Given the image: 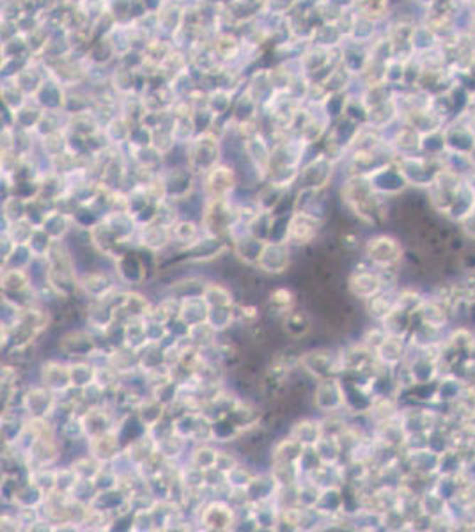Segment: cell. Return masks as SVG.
Segmentation results:
<instances>
[{"label": "cell", "instance_id": "3", "mask_svg": "<svg viewBox=\"0 0 475 532\" xmlns=\"http://www.w3.org/2000/svg\"><path fill=\"white\" fill-rule=\"evenodd\" d=\"M197 531L228 532L236 531L238 513L224 497H213L203 504L196 515Z\"/></svg>", "mask_w": 475, "mask_h": 532}, {"label": "cell", "instance_id": "44", "mask_svg": "<svg viewBox=\"0 0 475 532\" xmlns=\"http://www.w3.org/2000/svg\"><path fill=\"white\" fill-rule=\"evenodd\" d=\"M70 465L71 469L77 472V476L82 477V479H95V477L98 476L100 470L103 469V463L98 462V459L92 454H89V452H84V454L73 458L70 462Z\"/></svg>", "mask_w": 475, "mask_h": 532}, {"label": "cell", "instance_id": "40", "mask_svg": "<svg viewBox=\"0 0 475 532\" xmlns=\"http://www.w3.org/2000/svg\"><path fill=\"white\" fill-rule=\"evenodd\" d=\"M27 199L16 196V193H11L9 197H6L2 203V228L11 222L21 220V218H27Z\"/></svg>", "mask_w": 475, "mask_h": 532}, {"label": "cell", "instance_id": "27", "mask_svg": "<svg viewBox=\"0 0 475 532\" xmlns=\"http://www.w3.org/2000/svg\"><path fill=\"white\" fill-rule=\"evenodd\" d=\"M287 433L297 438L301 445H316L323 437L321 417H298L287 427Z\"/></svg>", "mask_w": 475, "mask_h": 532}, {"label": "cell", "instance_id": "7", "mask_svg": "<svg viewBox=\"0 0 475 532\" xmlns=\"http://www.w3.org/2000/svg\"><path fill=\"white\" fill-rule=\"evenodd\" d=\"M323 225H325L323 218L305 213V211L294 210L289 215V220H287L286 242L293 249H307V247L314 245L318 242Z\"/></svg>", "mask_w": 475, "mask_h": 532}, {"label": "cell", "instance_id": "34", "mask_svg": "<svg viewBox=\"0 0 475 532\" xmlns=\"http://www.w3.org/2000/svg\"><path fill=\"white\" fill-rule=\"evenodd\" d=\"M208 312H210V307H208L203 297H190L181 300L178 319L181 323H185L186 326H192L197 325V323L206 321Z\"/></svg>", "mask_w": 475, "mask_h": 532}, {"label": "cell", "instance_id": "18", "mask_svg": "<svg viewBox=\"0 0 475 532\" xmlns=\"http://www.w3.org/2000/svg\"><path fill=\"white\" fill-rule=\"evenodd\" d=\"M122 449H124V444H122L117 426L105 431V433L87 438V452L95 456L98 462H102L103 465L112 463L121 454Z\"/></svg>", "mask_w": 475, "mask_h": 532}, {"label": "cell", "instance_id": "48", "mask_svg": "<svg viewBox=\"0 0 475 532\" xmlns=\"http://www.w3.org/2000/svg\"><path fill=\"white\" fill-rule=\"evenodd\" d=\"M98 486H96L95 479H78L77 484H75V488L71 490L70 497L73 499L75 502H78V504H84V506H89L92 502V499L98 495Z\"/></svg>", "mask_w": 475, "mask_h": 532}, {"label": "cell", "instance_id": "32", "mask_svg": "<svg viewBox=\"0 0 475 532\" xmlns=\"http://www.w3.org/2000/svg\"><path fill=\"white\" fill-rule=\"evenodd\" d=\"M417 314H419L422 325L429 326L433 330H442L449 321L447 311H445L444 305L440 304L434 298H422L420 305L417 307Z\"/></svg>", "mask_w": 475, "mask_h": 532}, {"label": "cell", "instance_id": "35", "mask_svg": "<svg viewBox=\"0 0 475 532\" xmlns=\"http://www.w3.org/2000/svg\"><path fill=\"white\" fill-rule=\"evenodd\" d=\"M218 447H220V445L213 444V442L193 444L192 447H190L188 456H186L185 462H190L192 465L199 467V469H203V470L215 469V465H217Z\"/></svg>", "mask_w": 475, "mask_h": 532}, {"label": "cell", "instance_id": "42", "mask_svg": "<svg viewBox=\"0 0 475 532\" xmlns=\"http://www.w3.org/2000/svg\"><path fill=\"white\" fill-rule=\"evenodd\" d=\"M55 476L57 467H38V469L27 470L28 479L45 495H50L55 491Z\"/></svg>", "mask_w": 475, "mask_h": 532}, {"label": "cell", "instance_id": "36", "mask_svg": "<svg viewBox=\"0 0 475 532\" xmlns=\"http://www.w3.org/2000/svg\"><path fill=\"white\" fill-rule=\"evenodd\" d=\"M395 305V294L390 289L381 291L380 294L373 297L370 300L365 302V311L369 314V318L376 323H383L387 319V316L390 314L392 309Z\"/></svg>", "mask_w": 475, "mask_h": 532}, {"label": "cell", "instance_id": "4", "mask_svg": "<svg viewBox=\"0 0 475 532\" xmlns=\"http://www.w3.org/2000/svg\"><path fill=\"white\" fill-rule=\"evenodd\" d=\"M147 252L139 249V247H132V249L124 250L122 254L114 260V272H116L119 282L122 286L129 287V289H139V287L146 286L149 280V265L146 261Z\"/></svg>", "mask_w": 475, "mask_h": 532}, {"label": "cell", "instance_id": "15", "mask_svg": "<svg viewBox=\"0 0 475 532\" xmlns=\"http://www.w3.org/2000/svg\"><path fill=\"white\" fill-rule=\"evenodd\" d=\"M238 188V176L231 165H215L204 174V197L208 199H231Z\"/></svg>", "mask_w": 475, "mask_h": 532}, {"label": "cell", "instance_id": "47", "mask_svg": "<svg viewBox=\"0 0 475 532\" xmlns=\"http://www.w3.org/2000/svg\"><path fill=\"white\" fill-rule=\"evenodd\" d=\"M420 509H422L424 515L431 516V518H440L447 513V501L442 495H438L437 491H431V494H426L420 499Z\"/></svg>", "mask_w": 475, "mask_h": 532}, {"label": "cell", "instance_id": "33", "mask_svg": "<svg viewBox=\"0 0 475 532\" xmlns=\"http://www.w3.org/2000/svg\"><path fill=\"white\" fill-rule=\"evenodd\" d=\"M190 447H192V444L186 442L185 438H181L176 433L169 435V437L164 438V440L156 442L158 454H160L164 459H167V462L183 463L186 459V456H188Z\"/></svg>", "mask_w": 475, "mask_h": 532}, {"label": "cell", "instance_id": "10", "mask_svg": "<svg viewBox=\"0 0 475 532\" xmlns=\"http://www.w3.org/2000/svg\"><path fill=\"white\" fill-rule=\"evenodd\" d=\"M293 247L287 242H275V240H268L265 243L259 256L257 265L254 270H257L262 275L280 277L287 273L293 265Z\"/></svg>", "mask_w": 475, "mask_h": 532}, {"label": "cell", "instance_id": "49", "mask_svg": "<svg viewBox=\"0 0 475 532\" xmlns=\"http://www.w3.org/2000/svg\"><path fill=\"white\" fill-rule=\"evenodd\" d=\"M0 529L6 531V532H21L23 531V526H21V520L20 516H18L16 513V508L13 509V511H4L2 513V518H0Z\"/></svg>", "mask_w": 475, "mask_h": 532}, {"label": "cell", "instance_id": "31", "mask_svg": "<svg viewBox=\"0 0 475 532\" xmlns=\"http://www.w3.org/2000/svg\"><path fill=\"white\" fill-rule=\"evenodd\" d=\"M41 228L48 233L50 238H52L53 242H60V240H68V236H70L71 231H73L75 222L71 215L64 213V211L57 210L55 208V210H52L48 215H46Z\"/></svg>", "mask_w": 475, "mask_h": 532}, {"label": "cell", "instance_id": "8", "mask_svg": "<svg viewBox=\"0 0 475 532\" xmlns=\"http://www.w3.org/2000/svg\"><path fill=\"white\" fill-rule=\"evenodd\" d=\"M57 351L68 361H80V358H89V355L102 346L98 341V336L87 326H73L70 330H64L57 337Z\"/></svg>", "mask_w": 475, "mask_h": 532}, {"label": "cell", "instance_id": "16", "mask_svg": "<svg viewBox=\"0 0 475 532\" xmlns=\"http://www.w3.org/2000/svg\"><path fill=\"white\" fill-rule=\"evenodd\" d=\"M80 419L82 424H84L87 438L105 433V431L116 427L119 422V415L116 413V410L110 405H107V403H103V405L85 406L80 412Z\"/></svg>", "mask_w": 475, "mask_h": 532}, {"label": "cell", "instance_id": "12", "mask_svg": "<svg viewBox=\"0 0 475 532\" xmlns=\"http://www.w3.org/2000/svg\"><path fill=\"white\" fill-rule=\"evenodd\" d=\"M135 245L146 252L161 256L169 252L174 247L172 238V225L164 224L160 220H153L149 224L139 225V231L135 236Z\"/></svg>", "mask_w": 475, "mask_h": 532}, {"label": "cell", "instance_id": "17", "mask_svg": "<svg viewBox=\"0 0 475 532\" xmlns=\"http://www.w3.org/2000/svg\"><path fill=\"white\" fill-rule=\"evenodd\" d=\"M279 325L280 330L284 332V336H286L287 339L294 341V343L307 339L316 329L314 318H312L311 311L301 309L300 305H297V307L291 309L289 312H286V314L280 318Z\"/></svg>", "mask_w": 475, "mask_h": 532}, {"label": "cell", "instance_id": "2", "mask_svg": "<svg viewBox=\"0 0 475 532\" xmlns=\"http://www.w3.org/2000/svg\"><path fill=\"white\" fill-rule=\"evenodd\" d=\"M298 368L311 376L312 380L330 378V376H343V364H341L339 350L329 346L309 348L300 351Z\"/></svg>", "mask_w": 475, "mask_h": 532}, {"label": "cell", "instance_id": "41", "mask_svg": "<svg viewBox=\"0 0 475 532\" xmlns=\"http://www.w3.org/2000/svg\"><path fill=\"white\" fill-rule=\"evenodd\" d=\"M70 369H71V382H73V389H82V387L95 382L96 368L92 362L87 361V358L70 361Z\"/></svg>", "mask_w": 475, "mask_h": 532}, {"label": "cell", "instance_id": "20", "mask_svg": "<svg viewBox=\"0 0 475 532\" xmlns=\"http://www.w3.org/2000/svg\"><path fill=\"white\" fill-rule=\"evenodd\" d=\"M0 287L2 294L9 298H20L34 287V279L28 268H6L2 266L0 273Z\"/></svg>", "mask_w": 475, "mask_h": 532}, {"label": "cell", "instance_id": "22", "mask_svg": "<svg viewBox=\"0 0 475 532\" xmlns=\"http://www.w3.org/2000/svg\"><path fill=\"white\" fill-rule=\"evenodd\" d=\"M248 499L252 504H259V502L273 501L277 499V491H279V484H277L275 477L272 476L269 470H257L255 476L252 477L250 483L245 488Z\"/></svg>", "mask_w": 475, "mask_h": 532}, {"label": "cell", "instance_id": "43", "mask_svg": "<svg viewBox=\"0 0 475 532\" xmlns=\"http://www.w3.org/2000/svg\"><path fill=\"white\" fill-rule=\"evenodd\" d=\"M36 225L32 224L27 218H21V220L11 222L2 228V235H6L16 245H27L28 240H31L32 233H34Z\"/></svg>", "mask_w": 475, "mask_h": 532}, {"label": "cell", "instance_id": "28", "mask_svg": "<svg viewBox=\"0 0 475 532\" xmlns=\"http://www.w3.org/2000/svg\"><path fill=\"white\" fill-rule=\"evenodd\" d=\"M297 293L289 286H275L266 294V307H268V312L277 321H280V318L286 312H289L291 309L297 307Z\"/></svg>", "mask_w": 475, "mask_h": 532}, {"label": "cell", "instance_id": "45", "mask_svg": "<svg viewBox=\"0 0 475 532\" xmlns=\"http://www.w3.org/2000/svg\"><path fill=\"white\" fill-rule=\"evenodd\" d=\"M80 477L77 476L73 469H71L70 463L66 465H57V476H55V491L53 494H60V495H70L71 490L75 488L77 481Z\"/></svg>", "mask_w": 475, "mask_h": 532}, {"label": "cell", "instance_id": "37", "mask_svg": "<svg viewBox=\"0 0 475 532\" xmlns=\"http://www.w3.org/2000/svg\"><path fill=\"white\" fill-rule=\"evenodd\" d=\"M316 452H318L319 459H321L323 465H339L344 459L343 449H341L339 440L336 437H329V435H323L318 440V444L314 445Z\"/></svg>", "mask_w": 475, "mask_h": 532}, {"label": "cell", "instance_id": "6", "mask_svg": "<svg viewBox=\"0 0 475 532\" xmlns=\"http://www.w3.org/2000/svg\"><path fill=\"white\" fill-rule=\"evenodd\" d=\"M387 273L388 270H380L376 266H360L353 270L348 277L346 287L350 294L356 300L363 302L370 300L373 297L380 294L381 291H387Z\"/></svg>", "mask_w": 475, "mask_h": 532}, {"label": "cell", "instance_id": "38", "mask_svg": "<svg viewBox=\"0 0 475 532\" xmlns=\"http://www.w3.org/2000/svg\"><path fill=\"white\" fill-rule=\"evenodd\" d=\"M206 321L218 334L229 332L236 325V305L235 307H210Z\"/></svg>", "mask_w": 475, "mask_h": 532}, {"label": "cell", "instance_id": "30", "mask_svg": "<svg viewBox=\"0 0 475 532\" xmlns=\"http://www.w3.org/2000/svg\"><path fill=\"white\" fill-rule=\"evenodd\" d=\"M203 235V228H201V222L197 220V218L179 217L178 220L172 224V238H174V247H172V250H178L190 245V243L199 240Z\"/></svg>", "mask_w": 475, "mask_h": 532}, {"label": "cell", "instance_id": "9", "mask_svg": "<svg viewBox=\"0 0 475 532\" xmlns=\"http://www.w3.org/2000/svg\"><path fill=\"white\" fill-rule=\"evenodd\" d=\"M365 260L380 270H392L402 260L401 242L390 235H374L370 236L363 247Z\"/></svg>", "mask_w": 475, "mask_h": 532}, {"label": "cell", "instance_id": "46", "mask_svg": "<svg viewBox=\"0 0 475 532\" xmlns=\"http://www.w3.org/2000/svg\"><path fill=\"white\" fill-rule=\"evenodd\" d=\"M52 245H53V240L50 238V235L41 228V225H38V228L34 229V233H32L31 240H28V243H27V247L31 249L32 256L34 257L48 256Z\"/></svg>", "mask_w": 475, "mask_h": 532}, {"label": "cell", "instance_id": "13", "mask_svg": "<svg viewBox=\"0 0 475 532\" xmlns=\"http://www.w3.org/2000/svg\"><path fill=\"white\" fill-rule=\"evenodd\" d=\"M38 382L55 393L57 396L70 393L73 389L71 369L68 358H45L38 366Z\"/></svg>", "mask_w": 475, "mask_h": 532}, {"label": "cell", "instance_id": "14", "mask_svg": "<svg viewBox=\"0 0 475 532\" xmlns=\"http://www.w3.org/2000/svg\"><path fill=\"white\" fill-rule=\"evenodd\" d=\"M59 396L46 389L41 383H32V385H25L23 394H21V405L20 410L27 417H46L50 419L55 410Z\"/></svg>", "mask_w": 475, "mask_h": 532}, {"label": "cell", "instance_id": "29", "mask_svg": "<svg viewBox=\"0 0 475 532\" xmlns=\"http://www.w3.org/2000/svg\"><path fill=\"white\" fill-rule=\"evenodd\" d=\"M135 415L147 431L154 424H158L161 419L167 417V406L161 401H158L154 396H151V394H146V396L140 399L139 405L135 406Z\"/></svg>", "mask_w": 475, "mask_h": 532}, {"label": "cell", "instance_id": "21", "mask_svg": "<svg viewBox=\"0 0 475 532\" xmlns=\"http://www.w3.org/2000/svg\"><path fill=\"white\" fill-rule=\"evenodd\" d=\"M265 243H266L265 240H261V238H257V236L247 233V235L238 236V238L233 240L231 254H233V257H236L241 265L248 266V268H255Z\"/></svg>", "mask_w": 475, "mask_h": 532}, {"label": "cell", "instance_id": "1", "mask_svg": "<svg viewBox=\"0 0 475 532\" xmlns=\"http://www.w3.org/2000/svg\"><path fill=\"white\" fill-rule=\"evenodd\" d=\"M199 222L204 235L229 242L231 229L238 222V210L233 197L231 199H208V197H204Z\"/></svg>", "mask_w": 475, "mask_h": 532}, {"label": "cell", "instance_id": "26", "mask_svg": "<svg viewBox=\"0 0 475 532\" xmlns=\"http://www.w3.org/2000/svg\"><path fill=\"white\" fill-rule=\"evenodd\" d=\"M304 447L305 445H301L286 431L284 437L275 438L269 445L268 463H297L304 452Z\"/></svg>", "mask_w": 475, "mask_h": 532}, {"label": "cell", "instance_id": "24", "mask_svg": "<svg viewBox=\"0 0 475 532\" xmlns=\"http://www.w3.org/2000/svg\"><path fill=\"white\" fill-rule=\"evenodd\" d=\"M153 304L154 302L140 289H128L124 302L116 311V318L121 321L132 318H147L153 309Z\"/></svg>", "mask_w": 475, "mask_h": 532}, {"label": "cell", "instance_id": "19", "mask_svg": "<svg viewBox=\"0 0 475 532\" xmlns=\"http://www.w3.org/2000/svg\"><path fill=\"white\" fill-rule=\"evenodd\" d=\"M374 353H376V361L380 362V366L388 369L397 368L399 364L406 361V353H408L406 337L387 334L380 343V346L374 350Z\"/></svg>", "mask_w": 475, "mask_h": 532}, {"label": "cell", "instance_id": "5", "mask_svg": "<svg viewBox=\"0 0 475 532\" xmlns=\"http://www.w3.org/2000/svg\"><path fill=\"white\" fill-rule=\"evenodd\" d=\"M311 405L319 415L346 412V394L341 376L316 380V385L311 393Z\"/></svg>", "mask_w": 475, "mask_h": 532}, {"label": "cell", "instance_id": "11", "mask_svg": "<svg viewBox=\"0 0 475 532\" xmlns=\"http://www.w3.org/2000/svg\"><path fill=\"white\" fill-rule=\"evenodd\" d=\"M119 279L114 272V266H96V268L80 272L78 286H80V297L84 300H100L109 291L117 286Z\"/></svg>", "mask_w": 475, "mask_h": 532}, {"label": "cell", "instance_id": "39", "mask_svg": "<svg viewBox=\"0 0 475 532\" xmlns=\"http://www.w3.org/2000/svg\"><path fill=\"white\" fill-rule=\"evenodd\" d=\"M124 344L129 348L140 350L147 344L146 337V318H132L124 321Z\"/></svg>", "mask_w": 475, "mask_h": 532}, {"label": "cell", "instance_id": "25", "mask_svg": "<svg viewBox=\"0 0 475 532\" xmlns=\"http://www.w3.org/2000/svg\"><path fill=\"white\" fill-rule=\"evenodd\" d=\"M210 277L204 275H179L172 279L164 286V294H172V297L185 300L190 297H201L204 289V284Z\"/></svg>", "mask_w": 475, "mask_h": 532}, {"label": "cell", "instance_id": "23", "mask_svg": "<svg viewBox=\"0 0 475 532\" xmlns=\"http://www.w3.org/2000/svg\"><path fill=\"white\" fill-rule=\"evenodd\" d=\"M201 297L208 304V307H235L238 298L235 289L228 280L208 279Z\"/></svg>", "mask_w": 475, "mask_h": 532}, {"label": "cell", "instance_id": "50", "mask_svg": "<svg viewBox=\"0 0 475 532\" xmlns=\"http://www.w3.org/2000/svg\"><path fill=\"white\" fill-rule=\"evenodd\" d=\"M461 224H463V231H465L470 238L475 240V213L470 218H466L465 222H461Z\"/></svg>", "mask_w": 475, "mask_h": 532}]
</instances>
